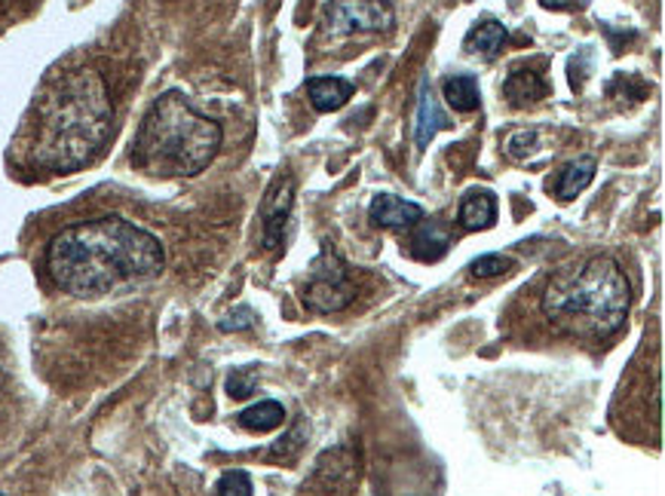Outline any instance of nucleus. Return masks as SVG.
Returning <instances> with one entry per match:
<instances>
[{"label": "nucleus", "mask_w": 665, "mask_h": 496, "mask_svg": "<svg viewBox=\"0 0 665 496\" xmlns=\"http://www.w3.org/2000/svg\"><path fill=\"white\" fill-rule=\"evenodd\" d=\"M393 10L384 0H332L325 10V28L332 37L368 34L393 28Z\"/></svg>", "instance_id": "obj_6"}, {"label": "nucleus", "mask_w": 665, "mask_h": 496, "mask_svg": "<svg viewBox=\"0 0 665 496\" xmlns=\"http://www.w3.org/2000/svg\"><path fill=\"white\" fill-rule=\"evenodd\" d=\"M451 246V230L439 224V220H417L411 227V239H408V248L415 255L417 261H439L444 258V251Z\"/></svg>", "instance_id": "obj_11"}, {"label": "nucleus", "mask_w": 665, "mask_h": 496, "mask_svg": "<svg viewBox=\"0 0 665 496\" xmlns=\"http://www.w3.org/2000/svg\"><path fill=\"white\" fill-rule=\"evenodd\" d=\"M632 291L613 258H589L555 273L543 291V316L577 337H610L623 328Z\"/></svg>", "instance_id": "obj_4"}, {"label": "nucleus", "mask_w": 665, "mask_h": 496, "mask_svg": "<svg viewBox=\"0 0 665 496\" xmlns=\"http://www.w3.org/2000/svg\"><path fill=\"white\" fill-rule=\"evenodd\" d=\"M218 496H251V478L246 472H227L218 482Z\"/></svg>", "instance_id": "obj_20"}, {"label": "nucleus", "mask_w": 665, "mask_h": 496, "mask_svg": "<svg viewBox=\"0 0 665 496\" xmlns=\"http://www.w3.org/2000/svg\"><path fill=\"white\" fill-rule=\"evenodd\" d=\"M222 126L191 108L181 93H163L132 141V163L157 179L200 175L222 148Z\"/></svg>", "instance_id": "obj_3"}, {"label": "nucleus", "mask_w": 665, "mask_h": 496, "mask_svg": "<svg viewBox=\"0 0 665 496\" xmlns=\"http://www.w3.org/2000/svg\"><path fill=\"white\" fill-rule=\"evenodd\" d=\"M503 43H506V28L494 22V19H485L482 25H475L466 34L463 46H466V53H482L491 58V55H497L503 50Z\"/></svg>", "instance_id": "obj_18"}, {"label": "nucleus", "mask_w": 665, "mask_h": 496, "mask_svg": "<svg viewBox=\"0 0 665 496\" xmlns=\"http://www.w3.org/2000/svg\"><path fill=\"white\" fill-rule=\"evenodd\" d=\"M239 420V427L249 429V432H270V429L282 427V420H286V408L273 399H264L258 405H251L246 411L236 417Z\"/></svg>", "instance_id": "obj_16"}, {"label": "nucleus", "mask_w": 665, "mask_h": 496, "mask_svg": "<svg viewBox=\"0 0 665 496\" xmlns=\"http://www.w3.org/2000/svg\"><path fill=\"white\" fill-rule=\"evenodd\" d=\"M353 93H356V86L350 80H341V77H313L307 83V96L313 101V108L322 110V114L344 108Z\"/></svg>", "instance_id": "obj_13"}, {"label": "nucleus", "mask_w": 665, "mask_h": 496, "mask_svg": "<svg viewBox=\"0 0 665 496\" xmlns=\"http://www.w3.org/2000/svg\"><path fill=\"white\" fill-rule=\"evenodd\" d=\"M291 206H294V179L279 175L261 203V224H264V248H279L282 236L289 227Z\"/></svg>", "instance_id": "obj_7"}, {"label": "nucleus", "mask_w": 665, "mask_h": 496, "mask_svg": "<svg viewBox=\"0 0 665 496\" xmlns=\"http://www.w3.org/2000/svg\"><path fill=\"white\" fill-rule=\"evenodd\" d=\"M549 93V86L543 83V77H537L534 71L527 68H515L506 83H503V96L513 101L515 108H525V105H534L540 101L543 96Z\"/></svg>", "instance_id": "obj_14"}, {"label": "nucleus", "mask_w": 665, "mask_h": 496, "mask_svg": "<svg viewBox=\"0 0 665 496\" xmlns=\"http://www.w3.org/2000/svg\"><path fill=\"white\" fill-rule=\"evenodd\" d=\"M592 179H596V160L592 157H580L577 163L561 169L555 193H558V200H573V196H580L592 184Z\"/></svg>", "instance_id": "obj_15"}, {"label": "nucleus", "mask_w": 665, "mask_h": 496, "mask_svg": "<svg viewBox=\"0 0 665 496\" xmlns=\"http://www.w3.org/2000/svg\"><path fill=\"white\" fill-rule=\"evenodd\" d=\"M444 101L454 110H460V114L479 110L482 96H479V83H475V77H470V74L448 77V80H444Z\"/></svg>", "instance_id": "obj_17"}, {"label": "nucleus", "mask_w": 665, "mask_h": 496, "mask_svg": "<svg viewBox=\"0 0 665 496\" xmlns=\"http://www.w3.org/2000/svg\"><path fill=\"white\" fill-rule=\"evenodd\" d=\"M353 301H356V285H353L347 263L325 248L317 263L310 267L304 303L313 313H337V310H347Z\"/></svg>", "instance_id": "obj_5"}, {"label": "nucleus", "mask_w": 665, "mask_h": 496, "mask_svg": "<svg viewBox=\"0 0 665 496\" xmlns=\"http://www.w3.org/2000/svg\"><path fill=\"white\" fill-rule=\"evenodd\" d=\"M3 384H7V368H3V356H0V396H3Z\"/></svg>", "instance_id": "obj_23"}, {"label": "nucleus", "mask_w": 665, "mask_h": 496, "mask_svg": "<svg viewBox=\"0 0 665 496\" xmlns=\"http://www.w3.org/2000/svg\"><path fill=\"white\" fill-rule=\"evenodd\" d=\"M458 220L466 230H487L497 220V196L491 191H470L460 200Z\"/></svg>", "instance_id": "obj_12"}, {"label": "nucleus", "mask_w": 665, "mask_h": 496, "mask_svg": "<svg viewBox=\"0 0 665 496\" xmlns=\"http://www.w3.org/2000/svg\"><path fill=\"white\" fill-rule=\"evenodd\" d=\"M513 270V261L506 255H482L470 263L472 279H494V276Z\"/></svg>", "instance_id": "obj_19"}, {"label": "nucleus", "mask_w": 665, "mask_h": 496, "mask_svg": "<svg viewBox=\"0 0 665 496\" xmlns=\"http://www.w3.org/2000/svg\"><path fill=\"white\" fill-rule=\"evenodd\" d=\"M251 389H255V377L249 371H234V377L227 380L230 399H249Z\"/></svg>", "instance_id": "obj_22"}, {"label": "nucleus", "mask_w": 665, "mask_h": 496, "mask_svg": "<svg viewBox=\"0 0 665 496\" xmlns=\"http://www.w3.org/2000/svg\"><path fill=\"white\" fill-rule=\"evenodd\" d=\"M301 435H304L301 429H291L289 435H282V439L273 444V451H270V460H282V463H291V460L298 456V451H301V444H298V441H301Z\"/></svg>", "instance_id": "obj_21"}, {"label": "nucleus", "mask_w": 665, "mask_h": 496, "mask_svg": "<svg viewBox=\"0 0 665 496\" xmlns=\"http://www.w3.org/2000/svg\"><path fill=\"white\" fill-rule=\"evenodd\" d=\"M368 218L375 227H415L417 220L423 218V208L417 203H408V200H399L393 193H377L372 200V208H368Z\"/></svg>", "instance_id": "obj_9"}, {"label": "nucleus", "mask_w": 665, "mask_h": 496, "mask_svg": "<svg viewBox=\"0 0 665 496\" xmlns=\"http://www.w3.org/2000/svg\"><path fill=\"white\" fill-rule=\"evenodd\" d=\"M451 120L444 117L442 108H439V101L432 96V86L430 77H423L420 80V89H417V117H415V141L417 148H427L436 132L439 129H448Z\"/></svg>", "instance_id": "obj_10"}, {"label": "nucleus", "mask_w": 665, "mask_h": 496, "mask_svg": "<svg viewBox=\"0 0 665 496\" xmlns=\"http://www.w3.org/2000/svg\"><path fill=\"white\" fill-rule=\"evenodd\" d=\"M114 105L96 68H71L46 80L31 105L19 153L31 169L68 175L84 169L111 136Z\"/></svg>", "instance_id": "obj_1"}, {"label": "nucleus", "mask_w": 665, "mask_h": 496, "mask_svg": "<svg viewBox=\"0 0 665 496\" xmlns=\"http://www.w3.org/2000/svg\"><path fill=\"white\" fill-rule=\"evenodd\" d=\"M353 484H356V454L350 448H334L319 456L310 487H319V494L347 496Z\"/></svg>", "instance_id": "obj_8"}, {"label": "nucleus", "mask_w": 665, "mask_h": 496, "mask_svg": "<svg viewBox=\"0 0 665 496\" xmlns=\"http://www.w3.org/2000/svg\"><path fill=\"white\" fill-rule=\"evenodd\" d=\"M167 248L132 220L117 215L77 220L46 246V273L74 298H101L163 273Z\"/></svg>", "instance_id": "obj_2"}]
</instances>
